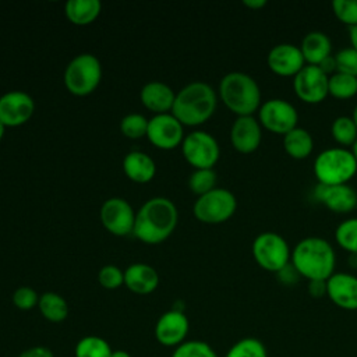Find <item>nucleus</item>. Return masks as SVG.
<instances>
[{
  "instance_id": "nucleus-1",
  "label": "nucleus",
  "mask_w": 357,
  "mask_h": 357,
  "mask_svg": "<svg viewBox=\"0 0 357 357\" xmlns=\"http://www.w3.org/2000/svg\"><path fill=\"white\" fill-rule=\"evenodd\" d=\"M177 219V208L169 198H151L135 213L132 234L146 244L162 243L174 231Z\"/></svg>"
},
{
  "instance_id": "nucleus-2",
  "label": "nucleus",
  "mask_w": 357,
  "mask_h": 357,
  "mask_svg": "<svg viewBox=\"0 0 357 357\" xmlns=\"http://www.w3.org/2000/svg\"><path fill=\"white\" fill-rule=\"evenodd\" d=\"M290 262L307 280H328L335 273L336 254L329 241L312 236L294 245Z\"/></svg>"
},
{
  "instance_id": "nucleus-3",
  "label": "nucleus",
  "mask_w": 357,
  "mask_h": 357,
  "mask_svg": "<svg viewBox=\"0 0 357 357\" xmlns=\"http://www.w3.org/2000/svg\"><path fill=\"white\" fill-rule=\"evenodd\" d=\"M216 102V92L211 85L191 82L176 93L172 114L183 126H199L212 117Z\"/></svg>"
},
{
  "instance_id": "nucleus-4",
  "label": "nucleus",
  "mask_w": 357,
  "mask_h": 357,
  "mask_svg": "<svg viewBox=\"0 0 357 357\" xmlns=\"http://www.w3.org/2000/svg\"><path fill=\"white\" fill-rule=\"evenodd\" d=\"M219 96L237 117L252 116L261 106L259 85L251 75L240 71L229 73L220 79Z\"/></svg>"
},
{
  "instance_id": "nucleus-5",
  "label": "nucleus",
  "mask_w": 357,
  "mask_h": 357,
  "mask_svg": "<svg viewBox=\"0 0 357 357\" xmlns=\"http://www.w3.org/2000/svg\"><path fill=\"white\" fill-rule=\"evenodd\" d=\"M357 173V162L350 149L336 146L318 153L314 160V176L318 184H349Z\"/></svg>"
},
{
  "instance_id": "nucleus-6",
  "label": "nucleus",
  "mask_w": 357,
  "mask_h": 357,
  "mask_svg": "<svg viewBox=\"0 0 357 357\" xmlns=\"http://www.w3.org/2000/svg\"><path fill=\"white\" fill-rule=\"evenodd\" d=\"M102 78V66L96 56L81 53L66 67L64 85L73 95L85 96L92 93Z\"/></svg>"
},
{
  "instance_id": "nucleus-7",
  "label": "nucleus",
  "mask_w": 357,
  "mask_h": 357,
  "mask_svg": "<svg viewBox=\"0 0 357 357\" xmlns=\"http://www.w3.org/2000/svg\"><path fill=\"white\" fill-rule=\"evenodd\" d=\"M255 262L268 272L278 273L290 262L291 251L287 241L275 231H264L258 234L251 245Z\"/></svg>"
},
{
  "instance_id": "nucleus-8",
  "label": "nucleus",
  "mask_w": 357,
  "mask_h": 357,
  "mask_svg": "<svg viewBox=\"0 0 357 357\" xmlns=\"http://www.w3.org/2000/svg\"><path fill=\"white\" fill-rule=\"evenodd\" d=\"M237 209L234 194L226 188H213L212 191L198 197L194 204V216L208 225L223 223L230 219Z\"/></svg>"
},
{
  "instance_id": "nucleus-9",
  "label": "nucleus",
  "mask_w": 357,
  "mask_h": 357,
  "mask_svg": "<svg viewBox=\"0 0 357 357\" xmlns=\"http://www.w3.org/2000/svg\"><path fill=\"white\" fill-rule=\"evenodd\" d=\"M184 159L195 169H212L220 156V148L215 137L206 131H192L181 144Z\"/></svg>"
},
{
  "instance_id": "nucleus-10",
  "label": "nucleus",
  "mask_w": 357,
  "mask_h": 357,
  "mask_svg": "<svg viewBox=\"0 0 357 357\" xmlns=\"http://www.w3.org/2000/svg\"><path fill=\"white\" fill-rule=\"evenodd\" d=\"M258 121L265 130L273 134L286 135L297 127L298 113L290 102L273 98L261 103L258 109Z\"/></svg>"
},
{
  "instance_id": "nucleus-11",
  "label": "nucleus",
  "mask_w": 357,
  "mask_h": 357,
  "mask_svg": "<svg viewBox=\"0 0 357 357\" xmlns=\"http://www.w3.org/2000/svg\"><path fill=\"white\" fill-rule=\"evenodd\" d=\"M328 75L318 67L305 64L298 74L293 77V89L300 100L308 105H317L326 99Z\"/></svg>"
},
{
  "instance_id": "nucleus-12",
  "label": "nucleus",
  "mask_w": 357,
  "mask_h": 357,
  "mask_svg": "<svg viewBox=\"0 0 357 357\" xmlns=\"http://www.w3.org/2000/svg\"><path fill=\"white\" fill-rule=\"evenodd\" d=\"M190 321L183 310L172 308L163 312L155 324V339L165 347L176 349L187 340Z\"/></svg>"
},
{
  "instance_id": "nucleus-13",
  "label": "nucleus",
  "mask_w": 357,
  "mask_h": 357,
  "mask_svg": "<svg viewBox=\"0 0 357 357\" xmlns=\"http://www.w3.org/2000/svg\"><path fill=\"white\" fill-rule=\"evenodd\" d=\"M100 222L103 227L114 236L132 234L135 212L128 201L113 197L103 202L100 208Z\"/></svg>"
},
{
  "instance_id": "nucleus-14",
  "label": "nucleus",
  "mask_w": 357,
  "mask_h": 357,
  "mask_svg": "<svg viewBox=\"0 0 357 357\" xmlns=\"http://www.w3.org/2000/svg\"><path fill=\"white\" fill-rule=\"evenodd\" d=\"M146 137L156 148L173 149L183 144V124L172 113L156 114L148 121Z\"/></svg>"
},
{
  "instance_id": "nucleus-15",
  "label": "nucleus",
  "mask_w": 357,
  "mask_h": 357,
  "mask_svg": "<svg viewBox=\"0 0 357 357\" xmlns=\"http://www.w3.org/2000/svg\"><path fill=\"white\" fill-rule=\"evenodd\" d=\"M35 110L33 99L22 91H10L0 96V121L4 127H18L26 123Z\"/></svg>"
},
{
  "instance_id": "nucleus-16",
  "label": "nucleus",
  "mask_w": 357,
  "mask_h": 357,
  "mask_svg": "<svg viewBox=\"0 0 357 357\" xmlns=\"http://www.w3.org/2000/svg\"><path fill=\"white\" fill-rule=\"evenodd\" d=\"M314 198L336 213H349L357 208V192L350 184H317Z\"/></svg>"
},
{
  "instance_id": "nucleus-17",
  "label": "nucleus",
  "mask_w": 357,
  "mask_h": 357,
  "mask_svg": "<svg viewBox=\"0 0 357 357\" xmlns=\"http://www.w3.org/2000/svg\"><path fill=\"white\" fill-rule=\"evenodd\" d=\"M266 63L269 70L279 77H294L305 66L300 46L291 43L275 45L266 56Z\"/></svg>"
},
{
  "instance_id": "nucleus-18",
  "label": "nucleus",
  "mask_w": 357,
  "mask_h": 357,
  "mask_svg": "<svg viewBox=\"0 0 357 357\" xmlns=\"http://www.w3.org/2000/svg\"><path fill=\"white\" fill-rule=\"evenodd\" d=\"M326 297L339 308L357 310V276L346 272H335L326 280Z\"/></svg>"
},
{
  "instance_id": "nucleus-19",
  "label": "nucleus",
  "mask_w": 357,
  "mask_h": 357,
  "mask_svg": "<svg viewBox=\"0 0 357 357\" xmlns=\"http://www.w3.org/2000/svg\"><path fill=\"white\" fill-rule=\"evenodd\" d=\"M262 139V127L254 116H240L230 128V142L240 153H252Z\"/></svg>"
},
{
  "instance_id": "nucleus-20",
  "label": "nucleus",
  "mask_w": 357,
  "mask_h": 357,
  "mask_svg": "<svg viewBox=\"0 0 357 357\" xmlns=\"http://www.w3.org/2000/svg\"><path fill=\"white\" fill-rule=\"evenodd\" d=\"M139 98L146 109L155 112L156 114H163L172 112L176 93L167 84L160 81H152L142 86Z\"/></svg>"
},
{
  "instance_id": "nucleus-21",
  "label": "nucleus",
  "mask_w": 357,
  "mask_h": 357,
  "mask_svg": "<svg viewBox=\"0 0 357 357\" xmlns=\"http://www.w3.org/2000/svg\"><path fill=\"white\" fill-rule=\"evenodd\" d=\"M124 284L135 294H149L159 284V275L148 264H132L124 271Z\"/></svg>"
},
{
  "instance_id": "nucleus-22",
  "label": "nucleus",
  "mask_w": 357,
  "mask_h": 357,
  "mask_svg": "<svg viewBox=\"0 0 357 357\" xmlns=\"http://www.w3.org/2000/svg\"><path fill=\"white\" fill-rule=\"evenodd\" d=\"M300 50L307 64L319 66L326 57L332 56V42L322 31H311L301 40Z\"/></svg>"
},
{
  "instance_id": "nucleus-23",
  "label": "nucleus",
  "mask_w": 357,
  "mask_h": 357,
  "mask_svg": "<svg viewBox=\"0 0 357 357\" xmlns=\"http://www.w3.org/2000/svg\"><path fill=\"white\" fill-rule=\"evenodd\" d=\"M123 170L126 176L139 184L148 183L156 173L153 159L141 151H131L123 159Z\"/></svg>"
},
{
  "instance_id": "nucleus-24",
  "label": "nucleus",
  "mask_w": 357,
  "mask_h": 357,
  "mask_svg": "<svg viewBox=\"0 0 357 357\" xmlns=\"http://www.w3.org/2000/svg\"><path fill=\"white\" fill-rule=\"evenodd\" d=\"M283 148L293 159H307L314 149L312 135L305 128L296 127L283 135Z\"/></svg>"
},
{
  "instance_id": "nucleus-25",
  "label": "nucleus",
  "mask_w": 357,
  "mask_h": 357,
  "mask_svg": "<svg viewBox=\"0 0 357 357\" xmlns=\"http://www.w3.org/2000/svg\"><path fill=\"white\" fill-rule=\"evenodd\" d=\"M66 15L74 25H88L100 14L99 0H68L66 3Z\"/></svg>"
},
{
  "instance_id": "nucleus-26",
  "label": "nucleus",
  "mask_w": 357,
  "mask_h": 357,
  "mask_svg": "<svg viewBox=\"0 0 357 357\" xmlns=\"http://www.w3.org/2000/svg\"><path fill=\"white\" fill-rule=\"evenodd\" d=\"M39 311L42 314V317L53 324H59L63 322L67 315H68V304L64 300V297H61L57 293L53 291H46L39 297V303H38Z\"/></svg>"
},
{
  "instance_id": "nucleus-27",
  "label": "nucleus",
  "mask_w": 357,
  "mask_h": 357,
  "mask_svg": "<svg viewBox=\"0 0 357 357\" xmlns=\"http://www.w3.org/2000/svg\"><path fill=\"white\" fill-rule=\"evenodd\" d=\"M113 349L109 342L96 335L81 337L74 347V357H110Z\"/></svg>"
},
{
  "instance_id": "nucleus-28",
  "label": "nucleus",
  "mask_w": 357,
  "mask_h": 357,
  "mask_svg": "<svg viewBox=\"0 0 357 357\" xmlns=\"http://www.w3.org/2000/svg\"><path fill=\"white\" fill-rule=\"evenodd\" d=\"M328 93L335 99H350L357 95V77L335 73L328 78Z\"/></svg>"
},
{
  "instance_id": "nucleus-29",
  "label": "nucleus",
  "mask_w": 357,
  "mask_h": 357,
  "mask_svg": "<svg viewBox=\"0 0 357 357\" xmlns=\"http://www.w3.org/2000/svg\"><path fill=\"white\" fill-rule=\"evenodd\" d=\"M225 357H268V349L262 340L247 336L234 342Z\"/></svg>"
},
{
  "instance_id": "nucleus-30",
  "label": "nucleus",
  "mask_w": 357,
  "mask_h": 357,
  "mask_svg": "<svg viewBox=\"0 0 357 357\" xmlns=\"http://www.w3.org/2000/svg\"><path fill=\"white\" fill-rule=\"evenodd\" d=\"M332 138L342 145V148L351 146L357 139V127L351 117L339 116L332 121L331 126Z\"/></svg>"
},
{
  "instance_id": "nucleus-31",
  "label": "nucleus",
  "mask_w": 357,
  "mask_h": 357,
  "mask_svg": "<svg viewBox=\"0 0 357 357\" xmlns=\"http://www.w3.org/2000/svg\"><path fill=\"white\" fill-rule=\"evenodd\" d=\"M335 238L342 250L350 252V255H357V218L340 222L335 230Z\"/></svg>"
},
{
  "instance_id": "nucleus-32",
  "label": "nucleus",
  "mask_w": 357,
  "mask_h": 357,
  "mask_svg": "<svg viewBox=\"0 0 357 357\" xmlns=\"http://www.w3.org/2000/svg\"><path fill=\"white\" fill-rule=\"evenodd\" d=\"M170 357H218V354L209 343L199 339H192L177 346Z\"/></svg>"
},
{
  "instance_id": "nucleus-33",
  "label": "nucleus",
  "mask_w": 357,
  "mask_h": 357,
  "mask_svg": "<svg viewBox=\"0 0 357 357\" xmlns=\"http://www.w3.org/2000/svg\"><path fill=\"white\" fill-rule=\"evenodd\" d=\"M215 185H216V173L213 169H195L188 178L190 190L198 197L212 191L213 188H216Z\"/></svg>"
},
{
  "instance_id": "nucleus-34",
  "label": "nucleus",
  "mask_w": 357,
  "mask_h": 357,
  "mask_svg": "<svg viewBox=\"0 0 357 357\" xmlns=\"http://www.w3.org/2000/svg\"><path fill=\"white\" fill-rule=\"evenodd\" d=\"M148 121L149 120H146L139 113H130L121 119L120 130L127 138H131V139L142 138V137H146Z\"/></svg>"
},
{
  "instance_id": "nucleus-35",
  "label": "nucleus",
  "mask_w": 357,
  "mask_h": 357,
  "mask_svg": "<svg viewBox=\"0 0 357 357\" xmlns=\"http://www.w3.org/2000/svg\"><path fill=\"white\" fill-rule=\"evenodd\" d=\"M335 17L349 28L357 25V0H335L332 1Z\"/></svg>"
},
{
  "instance_id": "nucleus-36",
  "label": "nucleus",
  "mask_w": 357,
  "mask_h": 357,
  "mask_svg": "<svg viewBox=\"0 0 357 357\" xmlns=\"http://www.w3.org/2000/svg\"><path fill=\"white\" fill-rule=\"evenodd\" d=\"M335 61H336V73H343V74L357 77V50H354L351 46L339 50L335 54Z\"/></svg>"
},
{
  "instance_id": "nucleus-37",
  "label": "nucleus",
  "mask_w": 357,
  "mask_h": 357,
  "mask_svg": "<svg viewBox=\"0 0 357 357\" xmlns=\"http://www.w3.org/2000/svg\"><path fill=\"white\" fill-rule=\"evenodd\" d=\"M98 280L102 287L113 290L124 284V272L116 265H105L98 273Z\"/></svg>"
},
{
  "instance_id": "nucleus-38",
  "label": "nucleus",
  "mask_w": 357,
  "mask_h": 357,
  "mask_svg": "<svg viewBox=\"0 0 357 357\" xmlns=\"http://www.w3.org/2000/svg\"><path fill=\"white\" fill-rule=\"evenodd\" d=\"M38 293L29 286H21L13 293V304L22 311H29L35 308L39 303Z\"/></svg>"
},
{
  "instance_id": "nucleus-39",
  "label": "nucleus",
  "mask_w": 357,
  "mask_h": 357,
  "mask_svg": "<svg viewBox=\"0 0 357 357\" xmlns=\"http://www.w3.org/2000/svg\"><path fill=\"white\" fill-rule=\"evenodd\" d=\"M276 276H278V280H279L280 283L286 284V286H293V284H296V283L301 279L300 273L297 272V269L293 266L291 262H289L284 268H282V269L276 273Z\"/></svg>"
},
{
  "instance_id": "nucleus-40",
  "label": "nucleus",
  "mask_w": 357,
  "mask_h": 357,
  "mask_svg": "<svg viewBox=\"0 0 357 357\" xmlns=\"http://www.w3.org/2000/svg\"><path fill=\"white\" fill-rule=\"evenodd\" d=\"M17 357H54V354L47 346H31L22 350Z\"/></svg>"
},
{
  "instance_id": "nucleus-41",
  "label": "nucleus",
  "mask_w": 357,
  "mask_h": 357,
  "mask_svg": "<svg viewBox=\"0 0 357 357\" xmlns=\"http://www.w3.org/2000/svg\"><path fill=\"white\" fill-rule=\"evenodd\" d=\"M307 290L311 297L321 298L326 296V280H308Z\"/></svg>"
},
{
  "instance_id": "nucleus-42",
  "label": "nucleus",
  "mask_w": 357,
  "mask_h": 357,
  "mask_svg": "<svg viewBox=\"0 0 357 357\" xmlns=\"http://www.w3.org/2000/svg\"><path fill=\"white\" fill-rule=\"evenodd\" d=\"M328 77L336 73V61H335V56H329L326 57L319 66H318Z\"/></svg>"
},
{
  "instance_id": "nucleus-43",
  "label": "nucleus",
  "mask_w": 357,
  "mask_h": 357,
  "mask_svg": "<svg viewBox=\"0 0 357 357\" xmlns=\"http://www.w3.org/2000/svg\"><path fill=\"white\" fill-rule=\"evenodd\" d=\"M243 4L251 10H259L266 6V1L265 0H244Z\"/></svg>"
},
{
  "instance_id": "nucleus-44",
  "label": "nucleus",
  "mask_w": 357,
  "mask_h": 357,
  "mask_svg": "<svg viewBox=\"0 0 357 357\" xmlns=\"http://www.w3.org/2000/svg\"><path fill=\"white\" fill-rule=\"evenodd\" d=\"M349 39H350L351 47H353L354 50H357V25L349 28Z\"/></svg>"
},
{
  "instance_id": "nucleus-45",
  "label": "nucleus",
  "mask_w": 357,
  "mask_h": 357,
  "mask_svg": "<svg viewBox=\"0 0 357 357\" xmlns=\"http://www.w3.org/2000/svg\"><path fill=\"white\" fill-rule=\"evenodd\" d=\"M110 357H131V354L128 351H126V350L119 349V350H113Z\"/></svg>"
},
{
  "instance_id": "nucleus-46",
  "label": "nucleus",
  "mask_w": 357,
  "mask_h": 357,
  "mask_svg": "<svg viewBox=\"0 0 357 357\" xmlns=\"http://www.w3.org/2000/svg\"><path fill=\"white\" fill-rule=\"evenodd\" d=\"M351 153H353V156H354V159H356V162H357V139H356V142L351 145Z\"/></svg>"
},
{
  "instance_id": "nucleus-47",
  "label": "nucleus",
  "mask_w": 357,
  "mask_h": 357,
  "mask_svg": "<svg viewBox=\"0 0 357 357\" xmlns=\"http://www.w3.org/2000/svg\"><path fill=\"white\" fill-rule=\"evenodd\" d=\"M351 119H353V121H354V124H356V127H357V105H356V106H354V109H353Z\"/></svg>"
},
{
  "instance_id": "nucleus-48",
  "label": "nucleus",
  "mask_w": 357,
  "mask_h": 357,
  "mask_svg": "<svg viewBox=\"0 0 357 357\" xmlns=\"http://www.w3.org/2000/svg\"><path fill=\"white\" fill-rule=\"evenodd\" d=\"M4 130H6V127H4V124L0 121V141H1V138H3V135H4Z\"/></svg>"
}]
</instances>
